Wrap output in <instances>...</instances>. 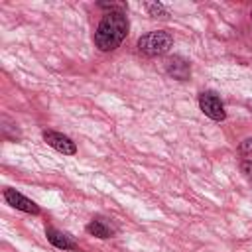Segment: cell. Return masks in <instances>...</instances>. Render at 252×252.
<instances>
[{
  "mask_svg": "<svg viewBox=\"0 0 252 252\" xmlns=\"http://www.w3.org/2000/svg\"><path fill=\"white\" fill-rule=\"evenodd\" d=\"M240 152L246 154V156L252 154V138H246L244 142H240Z\"/></svg>",
  "mask_w": 252,
  "mask_h": 252,
  "instance_id": "cell-10",
  "label": "cell"
},
{
  "mask_svg": "<svg viewBox=\"0 0 252 252\" xmlns=\"http://www.w3.org/2000/svg\"><path fill=\"white\" fill-rule=\"evenodd\" d=\"M199 108L205 116H209L211 120L215 122H220L226 118V112H224V104L220 100V96L213 91H203L199 94Z\"/></svg>",
  "mask_w": 252,
  "mask_h": 252,
  "instance_id": "cell-3",
  "label": "cell"
},
{
  "mask_svg": "<svg viewBox=\"0 0 252 252\" xmlns=\"http://www.w3.org/2000/svg\"><path fill=\"white\" fill-rule=\"evenodd\" d=\"M43 140L47 142V146H51L53 150H57V152L63 154V156H73V154H77V146H75V142H73L69 136L61 134V132H55V130H43Z\"/></svg>",
  "mask_w": 252,
  "mask_h": 252,
  "instance_id": "cell-4",
  "label": "cell"
},
{
  "mask_svg": "<svg viewBox=\"0 0 252 252\" xmlns=\"http://www.w3.org/2000/svg\"><path fill=\"white\" fill-rule=\"evenodd\" d=\"M87 232L93 234V236H96V238H110V236L114 234V230H112L104 220H100V219H93V220L87 224Z\"/></svg>",
  "mask_w": 252,
  "mask_h": 252,
  "instance_id": "cell-8",
  "label": "cell"
},
{
  "mask_svg": "<svg viewBox=\"0 0 252 252\" xmlns=\"http://www.w3.org/2000/svg\"><path fill=\"white\" fill-rule=\"evenodd\" d=\"M128 18L124 10L106 12L94 30V45L100 51H114L128 35Z\"/></svg>",
  "mask_w": 252,
  "mask_h": 252,
  "instance_id": "cell-1",
  "label": "cell"
},
{
  "mask_svg": "<svg viewBox=\"0 0 252 252\" xmlns=\"http://www.w3.org/2000/svg\"><path fill=\"white\" fill-rule=\"evenodd\" d=\"M4 199H6L8 205H12L18 211H24V213H30V215H39V207L32 199H28L26 195L18 193L16 189H4Z\"/></svg>",
  "mask_w": 252,
  "mask_h": 252,
  "instance_id": "cell-5",
  "label": "cell"
},
{
  "mask_svg": "<svg viewBox=\"0 0 252 252\" xmlns=\"http://www.w3.org/2000/svg\"><path fill=\"white\" fill-rule=\"evenodd\" d=\"M250 16H252V14H250Z\"/></svg>",
  "mask_w": 252,
  "mask_h": 252,
  "instance_id": "cell-12",
  "label": "cell"
},
{
  "mask_svg": "<svg viewBox=\"0 0 252 252\" xmlns=\"http://www.w3.org/2000/svg\"><path fill=\"white\" fill-rule=\"evenodd\" d=\"M146 8H148L150 16H154V18H165V16H167V10L163 8V4H158V2L152 4V2H148Z\"/></svg>",
  "mask_w": 252,
  "mask_h": 252,
  "instance_id": "cell-9",
  "label": "cell"
},
{
  "mask_svg": "<svg viewBox=\"0 0 252 252\" xmlns=\"http://www.w3.org/2000/svg\"><path fill=\"white\" fill-rule=\"evenodd\" d=\"M240 169H242V173H244L248 179H252V161H242Z\"/></svg>",
  "mask_w": 252,
  "mask_h": 252,
  "instance_id": "cell-11",
  "label": "cell"
},
{
  "mask_svg": "<svg viewBox=\"0 0 252 252\" xmlns=\"http://www.w3.org/2000/svg\"><path fill=\"white\" fill-rule=\"evenodd\" d=\"M165 71L169 77L177 79V81H187L191 77V65L187 59L179 57V55H173V57H167L165 59Z\"/></svg>",
  "mask_w": 252,
  "mask_h": 252,
  "instance_id": "cell-6",
  "label": "cell"
},
{
  "mask_svg": "<svg viewBox=\"0 0 252 252\" xmlns=\"http://www.w3.org/2000/svg\"><path fill=\"white\" fill-rule=\"evenodd\" d=\"M45 236H47V240H49L55 248H59V250H77V242H75L73 236H69L67 232H61V230H57V228H53V226H47V228H45Z\"/></svg>",
  "mask_w": 252,
  "mask_h": 252,
  "instance_id": "cell-7",
  "label": "cell"
},
{
  "mask_svg": "<svg viewBox=\"0 0 252 252\" xmlns=\"http://www.w3.org/2000/svg\"><path fill=\"white\" fill-rule=\"evenodd\" d=\"M173 45V37L171 33L163 32V30H156V32H148L146 35H142L138 39V51L144 53L146 57H158L169 51V47Z\"/></svg>",
  "mask_w": 252,
  "mask_h": 252,
  "instance_id": "cell-2",
  "label": "cell"
}]
</instances>
